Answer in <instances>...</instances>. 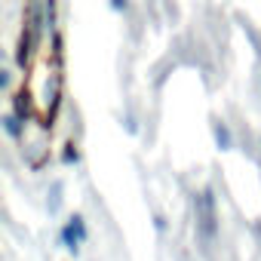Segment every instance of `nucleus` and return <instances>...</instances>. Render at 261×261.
Here are the masks:
<instances>
[{"label": "nucleus", "instance_id": "obj_3", "mask_svg": "<svg viewBox=\"0 0 261 261\" xmlns=\"http://www.w3.org/2000/svg\"><path fill=\"white\" fill-rule=\"evenodd\" d=\"M123 4H126V0H114V7H117V10H123Z\"/></svg>", "mask_w": 261, "mask_h": 261}, {"label": "nucleus", "instance_id": "obj_1", "mask_svg": "<svg viewBox=\"0 0 261 261\" xmlns=\"http://www.w3.org/2000/svg\"><path fill=\"white\" fill-rule=\"evenodd\" d=\"M62 237H65V243H68V249L77 252V243H80V237H83V221H80V218H71L68 227L62 230Z\"/></svg>", "mask_w": 261, "mask_h": 261}, {"label": "nucleus", "instance_id": "obj_2", "mask_svg": "<svg viewBox=\"0 0 261 261\" xmlns=\"http://www.w3.org/2000/svg\"><path fill=\"white\" fill-rule=\"evenodd\" d=\"M215 136H218L221 148H230V133H227V126H215Z\"/></svg>", "mask_w": 261, "mask_h": 261}]
</instances>
